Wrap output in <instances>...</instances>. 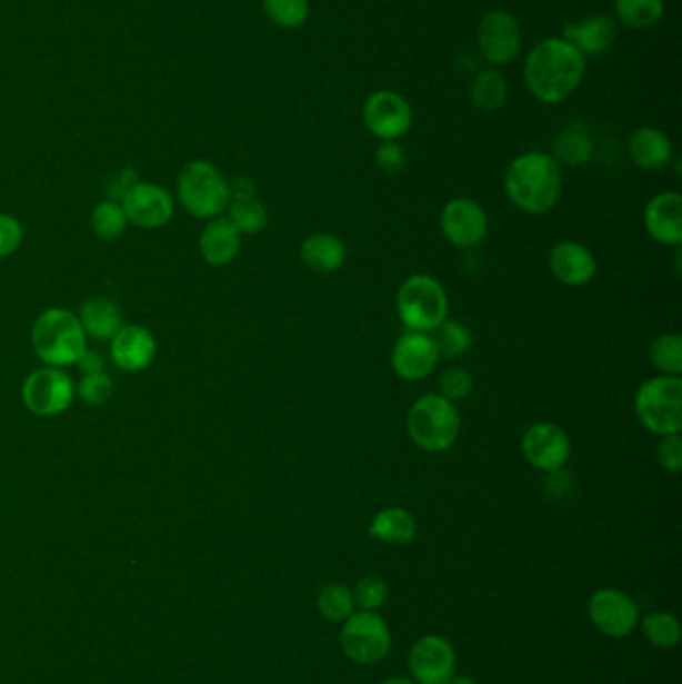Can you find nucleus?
<instances>
[{
	"label": "nucleus",
	"instance_id": "nucleus-1",
	"mask_svg": "<svg viewBox=\"0 0 682 684\" xmlns=\"http://www.w3.org/2000/svg\"><path fill=\"white\" fill-rule=\"evenodd\" d=\"M586 57L562 37L544 39L524 60V80L534 99L559 105L581 87Z\"/></svg>",
	"mask_w": 682,
	"mask_h": 684
},
{
	"label": "nucleus",
	"instance_id": "nucleus-2",
	"mask_svg": "<svg viewBox=\"0 0 682 684\" xmlns=\"http://www.w3.org/2000/svg\"><path fill=\"white\" fill-rule=\"evenodd\" d=\"M562 170L549 152L531 150L512 160L504 175V190L514 207L529 215H544L561 197Z\"/></svg>",
	"mask_w": 682,
	"mask_h": 684
},
{
	"label": "nucleus",
	"instance_id": "nucleus-3",
	"mask_svg": "<svg viewBox=\"0 0 682 684\" xmlns=\"http://www.w3.org/2000/svg\"><path fill=\"white\" fill-rule=\"evenodd\" d=\"M32 347L47 365L69 367L87 353V333L79 317L64 308H51L34 323Z\"/></svg>",
	"mask_w": 682,
	"mask_h": 684
},
{
	"label": "nucleus",
	"instance_id": "nucleus-4",
	"mask_svg": "<svg viewBox=\"0 0 682 684\" xmlns=\"http://www.w3.org/2000/svg\"><path fill=\"white\" fill-rule=\"evenodd\" d=\"M407 430L417 447L427 453H442L461 435V417L454 403L432 393L414 400L407 415Z\"/></svg>",
	"mask_w": 682,
	"mask_h": 684
},
{
	"label": "nucleus",
	"instance_id": "nucleus-5",
	"mask_svg": "<svg viewBox=\"0 0 682 684\" xmlns=\"http://www.w3.org/2000/svg\"><path fill=\"white\" fill-rule=\"evenodd\" d=\"M634 413L642 427L651 430L652 435H681V377L661 375L644 380L634 397Z\"/></svg>",
	"mask_w": 682,
	"mask_h": 684
},
{
	"label": "nucleus",
	"instance_id": "nucleus-6",
	"mask_svg": "<svg viewBox=\"0 0 682 684\" xmlns=\"http://www.w3.org/2000/svg\"><path fill=\"white\" fill-rule=\"evenodd\" d=\"M182 207L197 219H217L231 202V185L207 160H192L177 182Z\"/></svg>",
	"mask_w": 682,
	"mask_h": 684
},
{
	"label": "nucleus",
	"instance_id": "nucleus-7",
	"mask_svg": "<svg viewBox=\"0 0 682 684\" xmlns=\"http://www.w3.org/2000/svg\"><path fill=\"white\" fill-rule=\"evenodd\" d=\"M397 310L412 333H432L449 315V297L441 282L429 275H412L399 288Z\"/></svg>",
	"mask_w": 682,
	"mask_h": 684
},
{
	"label": "nucleus",
	"instance_id": "nucleus-8",
	"mask_svg": "<svg viewBox=\"0 0 682 684\" xmlns=\"http://www.w3.org/2000/svg\"><path fill=\"white\" fill-rule=\"evenodd\" d=\"M391 628L379 611H359L342 621L341 648L359 665H377L391 653Z\"/></svg>",
	"mask_w": 682,
	"mask_h": 684
},
{
	"label": "nucleus",
	"instance_id": "nucleus-9",
	"mask_svg": "<svg viewBox=\"0 0 682 684\" xmlns=\"http://www.w3.org/2000/svg\"><path fill=\"white\" fill-rule=\"evenodd\" d=\"M362 120L372 137L382 142L399 140L412 127L411 102L397 90H377L364 100Z\"/></svg>",
	"mask_w": 682,
	"mask_h": 684
},
{
	"label": "nucleus",
	"instance_id": "nucleus-10",
	"mask_svg": "<svg viewBox=\"0 0 682 684\" xmlns=\"http://www.w3.org/2000/svg\"><path fill=\"white\" fill-rule=\"evenodd\" d=\"M482 59L494 67L511 65L521 54L522 30L519 20L507 10H491L482 17L477 32Z\"/></svg>",
	"mask_w": 682,
	"mask_h": 684
},
{
	"label": "nucleus",
	"instance_id": "nucleus-11",
	"mask_svg": "<svg viewBox=\"0 0 682 684\" xmlns=\"http://www.w3.org/2000/svg\"><path fill=\"white\" fill-rule=\"evenodd\" d=\"M592 625L609 638H624L634 633L641 615L631 596L619 588H601L589 601Z\"/></svg>",
	"mask_w": 682,
	"mask_h": 684
},
{
	"label": "nucleus",
	"instance_id": "nucleus-12",
	"mask_svg": "<svg viewBox=\"0 0 682 684\" xmlns=\"http://www.w3.org/2000/svg\"><path fill=\"white\" fill-rule=\"evenodd\" d=\"M72 397H74L72 378L67 377L59 368L34 370L22 387L24 405L42 417L61 415L71 407Z\"/></svg>",
	"mask_w": 682,
	"mask_h": 684
},
{
	"label": "nucleus",
	"instance_id": "nucleus-13",
	"mask_svg": "<svg viewBox=\"0 0 682 684\" xmlns=\"http://www.w3.org/2000/svg\"><path fill=\"white\" fill-rule=\"evenodd\" d=\"M409 671L419 684H444L457 671L454 646L441 635H424L411 646Z\"/></svg>",
	"mask_w": 682,
	"mask_h": 684
},
{
	"label": "nucleus",
	"instance_id": "nucleus-14",
	"mask_svg": "<svg viewBox=\"0 0 682 684\" xmlns=\"http://www.w3.org/2000/svg\"><path fill=\"white\" fill-rule=\"evenodd\" d=\"M522 455L544 473L561 470L571 458V438L554 423H536L522 437Z\"/></svg>",
	"mask_w": 682,
	"mask_h": 684
},
{
	"label": "nucleus",
	"instance_id": "nucleus-15",
	"mask_svg": "<svg viewBox=\"0 0 682 684\" xmlns=\"http://www.w3.org/2000/svg\"><path fill=\"white\" fill-rule=\"evenodd\" d=\"M439 360H441V355L432 340L431 333L409 330L394 343V348H392V368L402 380H409V383H419L432 375Z\"/></svg>",
	"mask_w": 682,
	"mask_h": 684
},
{
	"label": "nucleus",
	"instance_id": "nucleus-16",
	"mask_svg": "<svg viewBox=\"0 0 682 684\" xmlns=\"http://www.w3.org/2000/svg\"><path fill=\"white\" fill-rule=\"evenodd\" d=\"M121 199L127 220H131L137 227H164L174 215V200L167 190L157 185L134 182Z\"/></svg>",
	"mask_w": 682,
	"mask_h": 684
},
{
	"label": "nucleus",
	"instance_id": "nucleus-17",
	"mask_svg": "<svg viewBox=\"0 0 682 684\" xmlns=\"http://www.w3.org/2000/svg\"><path fill=\"white\" fill-rule=\"evenodd\" d=\"M441 228L454 247H474L489 232V217L474 200L452 199L442 209Z\"/></svg>",
	"mask_w": 682,
	"mask_h": 684
},
{
	"label": "nucleus",
	"instance_id": "nucleus-18",
	"mask_svg": "<svg viewBox=\"0 0 682 684\" xmlns=\"http://www.w3.org/2000/svg\"><path fill=\"white\" fill-rule=\"evenodd\" d=\"M644 228L649 237L664 247H679L682 242V197L666 190L652 197L644 207Z\"/></svg>",
	"mask_w": 682,
	"mask_h": 684
},
{
	"label": "nucleus",
	"instance_id": "nucleus-19",
	"mask_svg": "<svg viewBox=\"0 0 682 684\" xmlns=\"http://www.w3.org/2000/svg\"><path fill=\"white\" fill-rule=\"evenodd\" d=\"M549 268L554 278L566 287H584L596 277V258L591 248L574 240L556 242L549 252Z\"/></svg>",
	"mask_w": 682,
	"mask_h": 684
},
{
	"label": "nucleus",
	"instance_id": "nucleus-20",
	"mask_svg": "<svg viewBox=\"0 0 682 684\" xmlns=\"http://www.w3.org/2000/svg\"><path fill=\"white\" fill-rule=\"evenodd\" d=\"M111 357L117 367L127 373H139L157 357V343L147 328L139 325L121 327L112 337Z\"/></svg>",
	"mask_w": 682,
	"mask_h": 684
},
{
	"label": "nucleus",
	"instance_id": "nucleus-21",
	"mask_svg": "<svg viewBox=\"0 0 682 684\" xmlns=\"http://www.w3.org/2000/svg\"><path fill=\"white\" fill-rule=\"evenodd\" d=\"M616 37H619L616 22L599 12L582 19L581 22H569L562 29V39L572 42L584 57H599L602 52L611 50Z\"/></svg>",
	"mask_w": 682,
	"mask_h": 684
},
{
	"label": "nucleus",
	"instance_id": "nucleus-22",
	"mask_svg": "<svg viewBox=\"0 0 682 684\" xmlns=\"http://www.w3.org/2000/svg\"><path fill=\"white\" fill-rule=\"evenodd\" d=\"M629 155L642 170H662L671 165L674 149L666 132L654 127H642L634 130L629 139Z\"/></svg>",
	"mask_w": 682,
	"mask_h": 684
},
{
	"label": "nucleus",
	"instance_id": "nucleus-23",
	"mask_svg": "<svg viewBox=\"0 0 682 684\" xmlns=\"http://www.w3.org/2000/svg\"><path fill=\"white\" fill-rule=\"evenodd\" d=\"M241 250V232L229 219H214L202 230L201 255L212 267L232 262Z\"/></svg>",
	"mask_w": 682,
	"mask_h": 684
},
{
	"label": "nucleus",
	"instance_id": "nucleus-24",
	"mask_svg": "<svg viewBox=\"0 0 682 684\" xmlns=\"http://www.w3.org/2000/svg\"><path fill=\"white\" fill-rule=\"evenodd\" d=\"M301 257L302 262L314 272L331 275L347 262V247L332 232H314L302 242Z\"/></svg>",
	"mask_w": 682,
	"mask_h": 684
},
{
	"label": "nucleus",
	"instance_id": "nucleus-25",
	"mask_svg": "<svg viewBox=\"0 0 682 684\" xmlns=\"http://www.w3.org/2000/svg\"><path fill=\"white\" fill-rule=\"evenodd\" d=\"M369 535L384 545H407L417 536V521L401 506H387L372 516Z\"/></svg>",
	"mask_w": 682,
	"mask_h": 684
},
{
	"label": "nucleus",
	"instance_id": "nucleus-26",
	"mask_svg": "<svg viewBox=\"0 0 682 684\" xmlns=\"http://www.w3.org/2000/svg\"><path fill=\"white\" fill-rule=\"evenodd\" d=\"M84 333L94 338H112L122 327L121 310L107 298H89L81 307Z\"/></svg>",
	"mask_w": 682,
	"mask_h": 684
},
{
	"label": "nucleus",
	"instance_id": "nucleus-27",
	"mask_svg": "<svg viewBox=\"0 0 682 684\" xmlns=\"http://www.w3.org/2000/svg\"><path fill=\"white\" fill-rule=\"evenodd\" d=\"M549 155L559 162V167H582L592 157L591 137L586 135V130L569 127L552 140Z\"/></svg>",
	"mask_w": 682,
	"mask_h": 684
},
{
	"label": "nucleus",
	"instance_id": "nucleus-28",
	"mask_svg": "<svg viewBox=\"0 0 682 684\" xmlns=\"http://www.w3.org/2000/svg\"><path fill=\"white\" fill-rule=\"evenodd\" d=\"M509 97V82L504 79L501 70H481L471 82V99L477 107L487 112L501 109Z\"/></svg>",
	"mask_w": 682,
	"mask_h": 684
},
{
	"label": "nucleus",
	"instance_id": "nucleus-29",
	"mask_svg": "<svg viewBox=\"0 0 682 684\" xmlns=\"http://www.w3.org/2000/svg\"><path fill=\"white\" fill-rule=\"evenodd\" d=\"M229 220L239 228L241 235H257L269 222V215L257 195H239L231 192L229 202Z\"/></svg>",
	"mask_w": 682,
	"mask_h": 684
},
{
	"label": "nucleus",
	"instance_id": "nucleus-30",
	"mask_svg": "<svg viewBox=\"0 0 682 684\" xmlns=\"http://www.w3.org/2000/svg\"><path fill=\"white\" fill-rule=\"evenodd\" d=\"M616 19L631 29H651L664 14L662 0H612Z\"/></svg>",
	"mask_w": 682,
	"mask_h": 684
},
{
	"label": "nucleus",
	"instance_id": "nucleus-31",
	"mask_svg": "<svg viewBox=\"0 0 682 684\" xmlns=\"http://www.w3.org/2000/svg\"><path fill=\"white\" fill-rule=\"evenodd\" d=\"M639 625H641L646 643H651L656 648H672L681 641V623L676 616L666 611H656V613L644 616L642 621H639Z\"/></svg>",
	"mask_w": 682,
	"mask_h": 684
},
{
	"label": "nucleus",
	"instance_id": "nucleus-32",
	"mask_svg": "<svg viewBox=\"0 0 682 684\" xmlns=\"http://www.w3.org/2000/svg\"><path fill=\"white\" fill-rule=\"evenodd\" d=\"M652 367L666 377H679L682 373V337L679 333H666L652 340L649 350Z\"/></svg>",
	"mask_w": 682,
	"mask_h": 684
},
{
	"label": "nucleus",
	"instance_id": "nucleus-33",
	"mask_svg": "<svg viewBox=\"0 0 682 684\" xmlns=\"http://www.w3.org/2000/svg\"><path fill=\"white\" fill-rule=\"evenodd\" d=\"M354 596L349 586L341 583H331L321 588L317 596V608L327 621L331 623H342L354 613Z\"/></svg>",
	"mask_w": 682,
	"mask_h": 684
},
{
	"label": "nucleus",
	"instance_id": "nucleus-34",
	"mask_svg": "<svg viewBox=\"0 0 682 684\" xmlns=\"http://www.w3.org/2000/svg\"><path fill=\"white\" fill-rule=\"evenodd\" d=\"M439 355L444 358H459L469 353L472 345L471 330L459 320H444L431 333Z\"/></svg>",
	"mask_w": 682,
	"mask_h": 684
},
{
	"label": "nucleus",
	"instance_id": "nucleus-35",
	"mask_svg": "<svg viewBox=\"0 0 682 684\" xmlns=\"http://www.w3.org/2000/svg\"><path fill=\"white\" fill-rule=\"evenodd\" d=\"M262 9L281 29H299L311 17L309 0H262Z\"/></svg>",
	"mask_w": 682,
	"mask_h": 684
},
{
	"label": "nucleus",
	"instance_id": "nucleus-36",
	"mask_svg": "<svg viewBox=\"0 0 682 684\" xmlns=\"http://www.w3.org/2000/svg\"><path fill=\"white\" fill-rule=\"evenodd\" d=\"M127 222L129 220H127L124 210L114 200H104L92 212V230L97 237L104 238V240L122 237Z\"/></svg>",
	"mask_w": 682,
	"mask_h": 684
},
{
	"label": "nucleus",
	"instance_id": "nucleus-37",
	"mask_svg": "<svg viewBox=\"0 0 682 684\" xmlns=\"http://www.w3.org/2000/svg\"><path fill=\"white\" fill-rule=\"evenodd\" d=\"M354 605L361 606V611H379L389 598V586L381 576H362L357 586L352 588Z\"/></svg>",
	"mask_w": 682,
	"mask_h": 684
},
{
	"label": "nucleus",
	"instance_id": "nucleus-38",
	"mask_svg": "<svg viewBox=\"0 0 682 684\" xmlns=\"http://www.w3.org/2000/svg\"><path fill=\"white\" fill-rule=\"evenodd\" d=\"M472 390L471 373L467 368H447L439 377V395L447 400H462L469 397Z\"/></svg>",
	"mask_w": 682,
	"mask_h": 684
},
{
	"label": "nucleus",
	"instance_id": "nucleus-39",
	"mask_svg": "<svg viewBox=\"0 0 682 684\" xmlns=\"http://www.w3.org/2000/svg\"><path fill=\"white\" fill-rule=\"evenodd\" d=\"M112 390H114V385H112L111 377L107 373H94V375L82 377L81 385H79V397L87 405L97 407V405H104L111 400Z\"/></svg>",
	"mask_w": 682,
	"mask_h": 684
},
{
	"label": "nucleus",
	"instance_id": "nucleus-40",
	"mask_svg": "<svg viewBox=\"0 0 682 684\" xmlns=\"http://www.w3.org/2000/svg\"><path fill=\"white\" fill-rule=\"evenodd\" d=\"M656 460L662 466V470L676 475L682 468V438L681 435H666L661 437V443L656 447Z\"/></svg>",
	"mask_w": 682,
	"mask_h": 684
},
{
	"label": "nucleus",
	"instance_id": "nucleus-41",
	"mask_svg": "<svg viewBox=\"0 0 682 684\" xmlns=\"http://www.w3.org/2000/svg\"><path fill=\"white\" fill-rule=\"evenodd\" d=\"M377 167L389 172V175H397L402 172L407 167V155L402 150L401 145L397 140H387L382 142L381 147L377 149Z\"/></svg>",
	"mask_w": 682,
	"mask_h": 684
},
{
	"label": "nucleus",
	"instance_id": "nucleus-42",
	"mask_svg": "<svg viewBox=\"0 0 682 684\" xmlns=\"http://www.w3.org/2000/svg\"><path fill=\"white\" fill-rule=\"evenodd\" d=\"M22 227L11 215H0V258L9 257L21 247Z\"/></svg>",
	"mask_w": 682,
	"mask_h": 684
},
{
	"label": "nucleus",
	"instance_id": "nucleus-43",
	"mask_svg": "<svg viewBox=\"0 0 682 684\" xmlns=\"http://www.w3.org/2000/svg\"><path fill=\"white\" fill-rule=\"evenodd\" d=\"M77 365L81 367L84 375H94V373H104L107 370V363L102 360L101 355L91 353V350H87Z\"/></svg>",
	"mask_w": 682,
	"mask_h": 684
},
{
	"label": "nucleus",
	"instance_id": "nucleus-44",
	"mask_svg": "<svg viewBox=\"0 0 682 684\" xmlns=\"http://www.w3.org/2000/svg\"><path fill=\"white\" fill-rule=\"evenodd\" d=\"M444 684H479L469 675H452Z\"/></svg>",
	"mask_w": 682,
	"mask_h": 684
},
{
	"label": "nucleus",
	"instance_id": "nucleus-45",
	"mask_svg": "<svg viewBox=\"0 0 682 684\" xmlns=\"http://www.w3.org/2000/svg\"><path fill=\"white\" fill-rule=\"evenodd\" d=\"M381 684H419L417 681H412V678H407V676H392V678H387V681H382Z\"/></svg>",
	"mask_w": 682,
	"mask_h": 684
}]
</instances>
